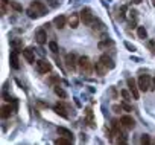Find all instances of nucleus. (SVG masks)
Masks as SVG:
<instances>
[{"instance_id":"obj_1","label":"nucleus","mask_w":155,"mask_h":145,"mask_svg":"<svg viewBox=\"0 0 155 145\" xmlns=\"http://www.w3.org/2000/svg\"><path fill=\"white\" fill-rule=\"evenodd\" d=\"M78 67H79L82 75H91L93 70H94V64L90 61L88 57H81L78 60Z\"/></svg>"},{"instance_id":"obj_2","label":"nucleus","mask_w":155,"mask_h":145,"mask_svg":"<svg viewBox=\"0 0 155 145\" xmlns=\"http://www.w3.org/2000/svg\"><path fill=\"white\" fill-rule=\"evenodd\" d=\"M81 22L84 25H87V26H91L94 23V16H93L90 8H82V11H81Z\"/></svg>"},{"instance_id":"obj_3","label":"nucleus","mask_w":155,"mask_h":145,"mask_svg":"<svg viewBox=\"0 0 155 145\" xmlns=\"http://www.w3.org/2000/svg\"><path fill=\"white\" fill-rule=\"evenodd\" d=\"M138 89L141 92H147L152 89V78L149 75H141L138 78Z\"/></svg>"},{"instance_id":"obj_4","label":"nucleus","mask_w":155,"mask_h":145,"mask_svg":"<svg viewBox=\"0 0 155 145\" xmlns=\"http://www.w3.org/2000/svg\"><path fill=\"white\" fill-rule=\"evenodd\" d=\"M126 83H128L129 92L132 93V98H134V99H138V98H140V93H138V90H140V89H138V83H135L134 78H128Z\"/></svg>"},{"instance_id":"obj_5","label":"nucleus","mask_w":155,"mask_h":145,"mask_svg":"<svg viewBox=\"0 0 155 145\" xmlns=\"http://www.w3.org/2000/svg\"><path fill=\"white\" fill-rule=\"evenodd\" d=\"M35 64H37V70L40 74H47V72L52 70V64L46 60H38V61H35Z\"/></svg>"},{"instance_id":"obj_6","label":"nucleus","mask_w":155,"mask_h":145,"mask_svg":"<svg viewBox=\"0 0 155 145\" xmlns=\"http://www.w3.org/2000/svg\"><path fill=\"white\" fill-rule=\"evenodd\" d=\"M29 8H31V9H32V11H34V12H35L38 17L44 16V14H46V11H47V8H46V6H44L41 2H32Z\"/></svg>"},{"instance_id":"obj_7","label":"nucleus","mask_w":155,"mask_h":145,"mask_svg":"<svg viewBox=\"0 0 155 145\" xmlns=\"http://www.w3.org/2000/svg\"><path fill=\"white\" fill-rule=\"evenodd\" d=\"M65 66H67V69L71 70V72L76 69V66H78V58H76L74 54H67V55H65Z\"/></svg>"},{"instance_id":"obj_8","label":"nucleus","mask_w":155,"mask_h":145,"mask_svg":"<svg viewBox=\"0 0 155 145\" xmlns=\"http://www.w3.org/2000/svg\"><path fill=\"white\" fill-rule=\"evenodd\" d=\"M120 122H122V127H125V128H128V130L134 128V125H135V121H134L131 116H128V115L122 116V118H120Z\"/></svg>"},{"instance_id":"obj_9","label":"nucleus","mask_w":155,"mask_h":145,"mask_svg":"<svg viewBox=\"0 0 155 145\" xmlns=\"http://www.w3.org/2000/svg\"><path fill=\"white\" fill-rule=\"evenodd\" d=\"M94 70H96V74H97V75L104 77V75H107V74H108V70H110V69H108V67H107V66L99 60V61L94 64Z\"/></svg>"},{"instance_id":"obj_10","label":"nucleus","mask_w":155,"mask_h":145,"mask_svg":"<svg viewBox=\"0 0 155 145\" xmlns=\"http://www.w3.org/2000/svg\"><path fill=\"white\" fill-rule=\"evenodd\" d=\"M9 61H11V67H12V69H18V67H20V64H18V50H17V49H14V50L11 52Z\"/></svg>"},{"instance_id":"obj_11","label":"nucleus","mask_w":155,"mask_h":145,"mask_svg":"<svg viewBox=\"0 0 155 145\" xmlns=\"http://www.w3.org/2000/svg\"><path fill=\"white\" fill-rule=\"evenodd\" d=\"M79 20H81V16H78V14H71L68 17V26L71 29H76L78 26H79Z\"/></svg>"},{"instance_id":"obj_12","label":"nucleus","mask_w":155,"mask_h":145,"mask_svg":"<svg viewBox=\"0 0 155 145\" xmlns=\"http://www.w3.org/2000/svg\"><path fill=\"white\" fill-rule=\"evenodd\" d=\"M21 52H23V57L28 60V63H34V61H35V55H34V50H32L31 47H26V49H23Z\"/></svg>"},{"instance_id":"obj_13","label":"nucleus","mask_w":155,"mask_h":145,"mask_svg":"<svg viewBox=\"0 0 155 145\" xmlns=\"http://www.w3.org/2000/svg\"><path fill=\"white\" fill-rule=\"evenodd\" d=\"M65 22H67V19H65L64 16H58V17H55V20H53V23H55V26H56L58 29H62V28L65 26Z\"/></svg>"},{"instance_id":"obj_14","label":"nucleus","mask_w":155,"mask_h":145,"mask_svg":"<svg viewBox=\"0 0 155 145\" xmlns=\"http://www.w3.org/2000/svg\"><path fill=\"white\" fill-rule=\"evenodd\" d=\"M101 61H102V63H104V64H105V66H107V67L110 69V70L116 67L114 61H113V60H111V58H110L108 55H102V57H101Z\"/></svg>"},{"instance_id":"obj_15","label":"nucleus","mask_w":155,"mask_h":145,"mask_svg":"<svg viewBox=\"0 0 155 145\" xmlns=\"http://www.w3.org/2000/svg\"><path fill=\"white\" fill-rule=\"evenodd\" d=\"M56 131H58L59 136H64V137H68V139L73 140V133H71L70 130H67V128H64V127H58Z\"/></svg>"},{"instance_id":"obj_16","label":"nucleus","mask_w":155,"mask_h":145,"mask_svg":"<svg viewBox=\"0 0 155 145\" xmlns=\"http://www.w3.org/2000/svg\"><path fill=\"white\" fill-rule=\"evenodd\" d=\"M46 38H47V35H46L44 31H38V32L35 34V41H37L38 44H44V43H46Z\"/></svg>"},{"instance_id":"obj_17","label":"nucleus","mask_w":155,"mask_h":145,"mask_svg":"<svg viewBox=\"0 0 155 145\" xmlns=\"http://www.w3.org/2000/svg\"><path fill=\"white\" fill-rule=\"evenodd\" d=\"M12 113H14V109H12L11 105H3V107H2V118H3V119L9 118Z\"/></svg>"},{"instance_id":"obj_18","label":"nucleus","mask_w":155,"mask_h":145,"mask_svg":"<svg viewBox=\"0 0 155 145\" xmlns=\"http://www.w3.org/2000/svg\"><path fill=\"white\" fill-rule=\"evenodd\" d=\"M55 112H56L58 115H61L62 118H68V115H67V109L64 107V104H56V105H55Z\"/></svg>"},{"instance_id":"obj_19","label":"nucleus","mask_w":155,"mask_h":145,"mask_svg":"<svg viewBox=\"0 0 155 145\" xmlns=\"http://www.w3.org/2000/svg\"><path fill=\"white\" fill-rule=\"evenodd\" d=\"M108 46H113V40H108V38H105V40H102V41H99V44H97V47L102 50V49H107Z\"/></svg>"},{"instance_id":"obj_20","label":"nucleus","mask_w":155,"mask_h":145,"mask_svg":"<svg viewBox=\"0 0 155 145\" xmlns=\"http://www.w3.org/2000/svg\"><path fill=\"white\" fill-rule=\"evenodd\" d=\"M71 142H73L71 139L64 137V136H62V137H58V139L55 140V143H56V145H68V143H71Z\"/></svg>"},{"instance_id":"obj_21","label":"nucleus","mask_w":155,"mask_h":145,"mask_svg":"<svg viewBox=\"0 0 155 145\" xmlns=\"http://www.w3.org/2000/svg\"><path fill=\"white\" fill-rule=\"evenodd\" d=\"M11 46H12L14 49L20 50V49L23 47V43H21V40H20V38H15V40H11Z\"/></svg>"},{"instance_id":"obj_22","label":"nucleus","mask_w":155,"mask_h":145,"mask_svg":"<svg viewBox=\"0 0 155 145\" xmlns=\"http://www.w3.org/2000/svg\"><path fill=\"white\" fill-rule=\"evenodd\" d=\"M55 93H56L59 98H62V99H64V98H67V92H65L64 89H61L59 86H55Z\"/></svg>"},{"instance_id":"obj_23","label":"nucleus","mask_w":155,"mask_h":145,"mask_svg":"<svg viewBox=\"0 0 155 145\" xmlns=\"http://www.w3.org/2000/svg\"><path fill=\"white\" fill-rule=\"evenodd\" d=\"M11 8H12L14 11H17V12H21V11H23V6H21L18 2H11Z\"/></svg>"},{"instance_id":"obj_24","label":"nucleus","mask_w":155,"mask_h":145,"mask_svg":"<svg viewBox=\"0 0 155 145\" xmlns=\"http://www.w3.org/2000/svg\"><path fill=\"white\" fill-rule=\"evenodd\" d=\"M137 34H138V37H140L141 40H144V38L147 37V32H146V29H144V28H141V26L137 29Z\"/></svg>"},{"instance_id":"obj_25","label":"nucleus","mask_w":155,"mask_h":145,"mask_svg":"<svg viewBox=\"0 0 155 145\" xmlns=\"http://www.w3.org/2000/svg\"><path fill=\"white\" fill-rule=\"evenodd\" d=\"M120 95L125 98V101H131V98H132V93H129L128 90H122V92H120Z\"/></svg>"},{"instance_id":"obj_26","label":"nucleus","mask_w":155,"mask_h":145,"mask_svg":"<svg viewBox=\"0 0 155 145\" xmlns=\"http://www.w3.org/2000/svg\"><path fill=\"white\" fill-rule=\"evenodd\" d=\"M87 118H88V122H90V125L93 127L94 124H93V112H91V109H87Z\"/></svg>"},{"instance_id":"obj_27","label":"nucleus","mask_w":155,"mask_h":145,"mask_svg":"<svg viewBox=\"0 0 155 145\" xmlns=\"http://www.w3.org/2000/svg\"><path fill=\"white\" fill-rule=\"evenodd\" d=\"M49 49H50L52 52H58V50H59V49H58V44H56L55 41H50V43H49Z\"/></svg>"},{"instance_id":"obj_28","label":"nucleus","mask_w":155,"mask_h":145,"mask_svg":"<svg viewBox=\"0 0 155 145\" xmlns=\"http://www.w3.org/2000/svg\"><path fill=\"white\" fill-rule=\"evenodd\" d=\"M125 12H126V6H122L120 11H119V19H120V20L125 19Z\"/></svg>"},{"instance_id":"obj_29","label":"nucleus","mask_w":155,"mask_h":145,"mask_svg":"<svg viewBox=\"0 0 155 145\" xmlns=\"http://www.w3.org/2000/svg\"><path fill=\"white\" fill-rule=\"evenodd\" d=\"M140 142H141V143H149V142H150V139H149V136L143 134V136H141V139H140Z\"/></svg>"},{"instance_id":"obj_30","label":"nucleus","mask_w":155,"mask_h":145,"mask_svg":"<svg viewBox=\"0 0 155 145\" xmlns=\"http://www.w3.org/2000/svg\"><path fill=\"white\" fill-rule=\"evenodd\" d=\"M28 16H29L31 19H38V16H37V14H35V12H34V11L31 9V8L28 9Z\"/></svg>"},{"instance_id":"obj_31","label":"nucleus","mask_w":155,"mask_h":145,"mask_svg":"<svg viewBox=\"0 0 155 145\" xmlns=\"http://www.w3.org/2000/svg\"><path fill=\"white\" fill-rule=\"evenodd\" d=\"M49 83H50V84L59 83V77H52V78H49Z\"/></svg>"},{"instance_id":"obj_32","label":"nucleus","mask_w":155,"mask_h":145,"mask_svg":"<svg viewBox=\"0 0 155 145\" xmlns=\"http://www.w3.org/2000/svg\"><path fill=\"white\" fill-rule=\"evenodd\" d=\"M120 105H122V109H125V110H126V112H131V110H132V109H131V105H128V104H126V102H122V104H120Z\"/></svg>"},{"instance_id":"obj_33","label":"nucleus","mask_w":155,"mask_h":145,"mask_svg":"<svg viewBox=\"0 0 155 145\" xmlns=\"http://www.w3.org/2000/svg\"><path fill=\"white\" fill-rule=\"evenodd\" d=\"M125 46H126V47H128V49H129V50H131V52H134V50H135V47H134V46H132V44H131V43H128V41H126V43H125Z\"/></svg>"},{"instance_id":"obj_34","label":"nucleus","mask_w":155,"mask_h":145,"mask_svg":"<svg viewBox=\"0 0 155 145\" xmlns=\"http://www.w3.org/2000/svg\"><path fill=\"white\" fill-rule=\"evenodd\" d=\"M113 110H114L116 113H120V112H122V105H113Z\"/></svg>"},{"instance_id":"obj_35","label":"nucleus","mask_w":155,"mask_h":145,"mask_svg":"<svg viewBox=\"0 0 155 145\" xmlns=\"http://www.w3.org/2000/svg\"><path fill=\"white\" fill-rule=\"evenodd\" d=\"M141 2H143V0H134V3H137V5H138V3H141Z\"/></svg>"},{"instance_id":"obj_36","label":"nucleus","mask_w":155,"mask_h":145,"mask_svg":"<svg viewBox=\"0 0 155 145\" xmlns=\"http://www.w3.org/2000/svg\"><path fill=\"white\" fill-rule=\"evenodd\" d=\"M2 2H5V3H6V2H8V0H2Z\"/></svg>"},{"instance_id":"obj_37","label":"nucleus","mask_w":155,"mask_h":145,"mask_svg":"<svg viewBox=\"0 0 155 145\" xmlns=\"http://www.w3.org/2000/svg\"><path fill=\"white\" fill-rule=\"evenodd\" d=\"M152 2H153V5H155V0H152Z\"/></svg>"}]
</instances>
